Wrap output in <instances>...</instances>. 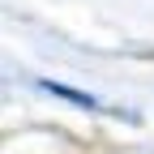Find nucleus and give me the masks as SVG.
I'll return each instance as SVG.
<instances>
[{
  "instance_id": "f257e3e1",
  "label": "nucleus",
  "mask_w": 154,
  "mask_h": 154,
  "mask_svg": "<svg viewBox=\"0 0 154 154\" xmlns=\"http://www.w3.org/2000/svg\"><path fill=\"white\" fill-rule=\"evenodd\" d=\"M43 90H51V94H60V99H69V103H82V107H94V99H90V94H77V90H69V86H56V82H43Z\"/></svg>"
}]
</instances>
